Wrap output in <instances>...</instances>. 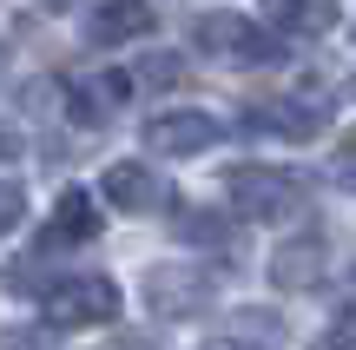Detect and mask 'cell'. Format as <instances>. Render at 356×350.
<instances>
[{"mask_svg": "<svg viewBox=\"0 0 356 350\" xmlns=\"http://www.w3.org/2000/svg\"><path fill=\"white\" fill-rule=\"evenodd\" d=\"M145 304L159 317H204L218 304V278L204 264H145Z\"/></svg>", "mask_w": 356, "mask_h": 350, "instance_id": "277c9868", "label": "cell"}, {"mask_svg": "<svg viewBox=\"0 0 356 350\" xmlns=\"http://www.w3.org/2000/svg\"><path fill=\"white\" fill-rule=\"evenodd\" d=\"M317 350H356V298L343 304V311H337V324L317 337Z\"/></svg>", "mask_w": 356, "mask_h": 350, "instance_id": "9a60e30c", "label": "cell"}, {"mask_svg": "<svg viewBox=\"0 0 356 350\" xmlns=\"http://www.w3.org/2000/svg\"><path fill=\"white\" fill-rule=\"evenodd\" d=\"M0 350H40V331H0Z\"/></svg>", "mask_w": 356, "mask_h": 350, "instance_id": "e0dca14e", "label": "cell"}, {"mask_svg": "<svg viewBox=\"0 0 356 350\" xmlns=\"http://www.w3.org/2000/svg\"><path fill=\"white\" fill-rule=\"evenodd\" d=\"M0 159H20V139H13L7 126H0Z\"/></svg>", "mask_w": 356, "mask_h": 350, "instance_id": "d6986e66", "label": "cell"}, {"mask_svg": "<svg viewBox=\"0 0 356 350\" xmlns=\"http://www.w3.org/2000/svg\"><path fill=\"white\" fill-rule=\"evenodd\" d=\"M225 350H244V344H225Z\"/></svg>", "mask_w": 356, "mask_h": 350, "instance_id": "44dd1931", "label": "cell"}, {"mask_svg": "<svg viewBox=\"0 0 356 350\" xmlns=\"http://www.w3.org/2000/svg\"><path fill=\"white\" fill-rule=\"evenodd\" d=\"M225 192H231V212L251 225H284L310 205V179L291 166H231Z\"/></svg>", "mask_w": 356, "mask_h": 350, "instance_id": "6da1fadb", "label": "cell"}, {"mask_svg": "<svg viewBox=\"0 0 356 350\" xmlns=\"http://www.w3.org/2000/svg\"><path fill=\"white\" fill-rule=\"evenodd\" d=\"M191 47L211 53V60H231V66H270L284 60V40L264 33L251 13H231V7H211L191 20Z\"/></svg>", "mask_w": 356, "mask_h": 350, "instance_id": "7a4b0ae2", "label": "cell"}, {"mask_svg": "<svg viewBox=\"0 0 356 350\" xmlns=\"http://www.w3.org/2000/svg\"><path fill=\"white\" fill-rule=\"evenodd\" d=\"M257 7H264V20L277 26V33H297V40L330 33V26L343 20V0H257Z\"/></svg>", "mask_w": 356, "mask_h": 350, "instance_id": "7c38bea8", "label": "cell"}, {"mask_svg": "<svg viewBox=\"0 0 356 350\" xmlns=\"http://www.w3.org/2000/svg\"><path fill=\"white\" fill-rule=\"evenodd\" d=\"M317 126H323V106H310V100H251L244 106V132H264V139H317Z\"/></svg>", "mask_w": 356, "mask_h": 350, "instance_id": "52a82bcc", "label": "cell"}, {"mask_svg": "<svg viewBox=\"0 0 356 350\" xmlns=\"http://www.w3.org/2000/svg\"><path fill=\"white\" fill-rule=\"evenodd\" d=\"M337 179H343V185H356V132L343 139V152H337Z\"/></svg>", "mask_w": 356, "mask_h": 350, "instance_id": "2e32d148", "label": "cell"}, {"mask_svg": "<svg viewBox=\"0 0 356 350\" xmlns=\"http://www.w3.org/2000/svg\"><path fill=\"white\" fill-rule=\"evenodd\" d=\"M126 100H132V73H99V79L66 86V106H73L79 126H113L126 113Z\"/></svg>", "mask_w": 356, "mask_h": 350, "instance_id": "30bf717a", "label": "cell"}, {"mask_svg": "<svg viewBox=\"0 0 356 350\" xmlns=\"http://www.w3.org/2000/svg\"><path fill=\"white\" fill-rule=\"evenodd\" d=\"M40 317L53 331H92V324H113L119 317V285L106 271H79V278H60V285L40 291Z\"/></svg>", "mask_w": 356, "mask_h": 350, "instance_id": "3957f363", "label": "cell"}, {"mask_svg": "<svg viewBox=\"0 0 356 350\" xmlns=\"http://www.w3.org/2000/svg\"><path fill=\"white\" fill-rule=\"evenodd\" d=\"M40 7H53V13H66V7H79V0H40Z\"/></svg>", "mask_w": 356, "mask_h": 350, "instance_id": "ffe728a7", "label": "cell"}, {"mask_svg": "<svg viewBox=\"0 0 356 350\" xmlns=\"http://www.w3.org/2000/svg\"><path fill=\"white\" fill-rule=\"evenodd\" d=\"M323 264H330L323 232H304V238H291V245H277V258H270V285H277V291H310L323 278Z\"/></svg>", "mask_w": 356, "mask_h": 350, "instance_id": "8fae6325", "label": "cell"}, {"mask_svg": "<svg viewBox=\"0 0 356 350\" xmlns=\"http://www.w3.org/2000/svg\"><path fill=\"white\" fill-rule=\"evenodd\" d=\"M99 350H152V337H139V331H126V337H113V344H99Z\"/></svg>", "mask_w": 356, "mask_h": 350, "instance_id": "ac0fdd59", "label": "cell"}, {"mask_svg": "<svg viewBox=\"0 0 356 350\" xmlns=\"http://www.w3.org/2000/svg\"><path fill=\"white\" fill-rule=\"evenodd\" d=\"M178 238H185V245H204V251H238V232H231V218H218V212H185V218H178Z\"/></svg>", "mask_w": 356, "mask_h": 350, "instance_id": "4fadbf2b", "label": "cell"}, {"mask_svg": "<svg viewBox=\"0 0 356 350\" xmlns=\"http://www.w3.org/2000/svg\"><path fill=\"white\" fill-rule=\"evenodd\" d=\"M20 218H26V185L20 179H0V238H7Z\"/></svg>", "mask_w": 356, "mask_h": 350, "instance_id": "5bb4252c", "label": "cell"}, {"mask_svg": "<svg viewBox=\"0 0 356 350\" xmlns=\"http://www.w3.org/2000/svg\"><path fill=\"white\" fill-rule=\"evenodd\" d=\"M145 139H152L165 159H198V152H211V145L225 139V126H218L211 113H191L185 106V113H159L152 126H145Z\"/></svg>", "mask_w": 356, "mask_h": 350, "instance_id": "8992f818", "label": "cell"}, {"mask_svg": "<svg viewBox=\"0 0 356 350\" xmlns=\"http://www.w3.org/2000/svg\"><path fill=\"white\" fill-rule=\"evenodd\" d=\"M99 192H106V205H113V212H159L172 185L159 179L152 166H139V159H119V166H106Z\"/></svg>", "mask_w": 356, "mask_h": 350, "instance_id": "ba28073f", "label": "cell"}, {"mask_svg": "<svg viewBox=\"0 0 356 350\" xmlns=\"http://www.w3.org/2000/svg\"><path fill=\"white\" fill-rule=\"evenodd\" d=\"M145 33H159L152 0H106V7L86 13V40L92 47H126V40H145Z\"/></svg>", "mask_w": 356, "mask_h": 350, "instance_id": "9c48e42d", "label": "cell"}, {"mask_svg": "<svg viewBox=\"0 0 356 350\" xmlns=\"http://www.w3.org/2000/svg\"><path fill=\"white\" fill-rule=\"evenodd\" d=\"M106 225V212L92 205V192H79V185H66L60 198H53V218L47 232H40V258H53V251H73V245H92Z\"/></svg>", "mask_w": 356, "mask_h": 350, "instance_id": "5b68a950", "label": "cell"}]
</instances>
